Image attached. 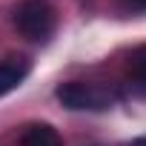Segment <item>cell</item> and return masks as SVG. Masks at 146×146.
I'll return each mask as SVG.
<instances>
[{
  "mask_svg": "<svg viewBox=\"0 0 146 146\" xmlns=\"http://www.w3.org/2000/svg\"><path fill=\"white\" fill-rule=\"evenodd\" d=\"M20 146H63V140L49 123H32L20 135Z\"/></svg>",
  "mask_w": 146,
  "mask_h": 146,
  "instance_id": "cell-4",
  "label": "cell"
},
{
  "mask_svg": "<svg viewBox=\"0 0 146 146\" xmlns=\"http://www.w3.org/2000/svg\"><path fill=\"white\" fill-rule=\"evenodd\" d=\"M129 78H132L135 86L146 89V43L137 46L132 52V57H129Z\"/></svg>",
  "mask_w": 146,
  "mask_h": 146,
  "instance_id": "cell-5",
  "label": "cell"
},
{
  "mask_svg": "<svg viewBox=\"0 0 146 146\" xmlns=\"http://www.w3.org/2000/svg\"><path fill=\"white\" fill-rule=\"evenodd\" d=\"M132 146H146V137H137V140H135Z\"/></svg>",
  "mask_w": 146,
  "mask_h": 146,
  "instance_id": "cell-7",
  "label": "cell"
},
{
  "mask_svg": "<svg viewBox=\"0 0 146 146\" xmlns=\"http://www.w3.org/2000/svg\"><path fill=\"white\" fill-rule=\"evenodd\" d=\"M57 100L66 109H106L115 98L92 83H80V80H69L63 86H57Z\"/></svg>",
  "mask_w": 146,
  "mask_h": 146,
  "instance_id": "cell-2",
  "label": "cell"
},
{
  "mask_svg": "<svg viewBox=\"0 0 146 146\" xmlns=\"http://www.w3.org/2000/svg\"><path fill=\"white\" fill-rule=\"evenodd\" d=\"M15 29L29 40H49L54 35V12L46 0H23L15 9Z\"/></svg>",
  "mask_w": 146,
  "mask_h": 146,
  "instance_id": "cell-1",
  "label": "cell"
},
{
  "mask_svg": "<svg viewBox=\"0 0 146 146\" xmlns=\"http://www.w3.org/2000/svg\"><path fill=\"white\" fill-rule=\"evenodd\" d=\"M132 9H146V0H126Z\"/></svg>",
  "mask_w": 146,
  "mask_h": 146,
  "instance_id": "cell-6",
  "label": "cell"
},
{
  "mask_svg": "<svg viewBox=\"0 0 146 146\" xmlns=\"http://www.w3.org/2000/svg\"><path fill=\"white\" fill-rule=\"evenodd\" d=\"M29 75V63L23 57H9L0 63V98H6L9 92H15Z\"/></svg>",
  "mask_w": 146,
  "mask_h": 146,
  "instance_id": "cell-3",
  "label": "cell"
}]
</instances>
